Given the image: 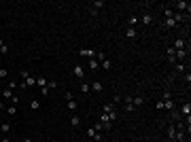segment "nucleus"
Returning a JSON list of instances; mask_svg holds the SVG:
<instances>
[{
    "mask_svg": "<svg viewBox=\"0 0 191 142\" xmlns=\"http://www.w3.org/2000/svg\"><path fill=\"white\" fill-rule=\"evenodd\" d=\"M4 110H6V112H9L11 117H15V115H17V106H6Z\"/></svg>",
    "mask_w": 191,
    "mask_h": 142,
    "instance_id": "obj_23",
    "label": "nucleus"
},
{
    "mask_svg": "<svg viewBox=\"0 0 191 142\" xmlns=\"http://www.w3.org/2000/svg\"><path fill=\"white\" fill-rule=\"evenodd\" d=\"M172 49H185V38L183 36H178V38H174V45H170Z\"/></svg>",
    "mask_w": 191,
    "mask_h": 142,
    "instance_id": "obj_8",
    "label": "nucleus"
},
{
    "mask_svg": "<svg viewBox=\"0 0 191 142\" xmlns=\"http://www.w3.org/2000/svg\"><path fill=\"white\" fill-rule=\"evenodd\" d=\"M0 142H13V140H11V138H2Z\"/></svg>",
    "mask_w": 191,
    "mask_h": 142,
    "instance_id": "obj_33",
    "label": "nucleus"
},
{
    "mask_svg": "<svg viewBox=\"0 0 191 142\" xmlns=\"http://www.w3.org/2000/svg\"><path fill=\"white\" fill-rule=\"evenodd\" d=\"M72 74H74L77 79H81V81H83V79H85V70H83V66H81V64H74V68H72Z\"/></svg>",
    "mask_w": 191,
    "mask_h": 142,
    "instance_id": "obj_4",
    "label": "nucleus"
},
{
    "mask_svg": "<svg viewBox=\"0 0 191 142\" xmlns=\"http://www.w3.org/2000/svg\"><path fill=\"white\" fill-rule=\"evenodd\" d=\"M4 108H6V106H4V104H2V102H0V110H4Z\"/></svg>",
    "mask_w": 191,
    "mask_h": 142,
    "instance_id": "obj_35",
    "label": "nucleus"
},
{
    "mask_svg": "<svg viewBox=\"0 0 191 142\" xmlns=\"http://www.w3.org/2000/svg\"><path fill=\"white\" fill-rule=\"evenodd\" d=\"M140 21H142V26H151V23H153V17H151L149 13H144V15H142V19H140Z\"/></svg>",
    "mask_w": 191,
    "mask_h": 142,
    "instance_id": "obj_16",
    "label": "nucleus"
},
{
    "mask_svg": "<svg viewBox=\"0 0 191 142\" xmlns=\"http://www.w3.org/2000/svg\"><path fill=\"white\" fill-rule=\"evenodd\" d=\"M92 85V91H102V83L100 81H94V83H89Z\"/></svg>",
    "mask_w": 191,
    "mask_h": 142,
    "instance_id": "obj_19",
    "label": "nucleus"
},
{
    "mask_svg": "<svg viewBox=\"0 0 191 142\" xmlns=\"http://www.w3.org/2000/svg\"><path fill=\"white\" fill-rule=\"evenodd\" d=\"M57 87V81H47V85L45 87H41V95L43 98H47L49 94H51V89H55Z\"/></svg>",
    "mask_w": 191,
    "mask_h": 142,
    "instance_id": "obj_1",
    "label": "nucleus"
},
{
    "mask_svg": "<svg viewBox=\"0 0 191 142\" xmlns=\"http://www.w3.org/2000/svg\"><path fill=\"white\" fill-rule=\"evenodd\" d=\"M9 76V72H6V68H0V79H6Z\"/></svg>",
    "mask_w": 191,
    "mask_h": 142,
    "instance_id": "obj_30",
    "label": "nucleus"
},
{
    "mask_svg": "<svg viewBox=\"0 0 191 142\" xmlns=\"http://www.w3.org/2000/svg\"><path fill=\"white\" fill-rule=\"evenodd\" d=\"M181 115H183V117H191V104L189 102H185V104L181 106Z\"/></svg>",
    "mask_w": 191,
    "mask_h": 142,
    "instance_id": "obj_9",
    "label": "nucleus"
},
{
    "mask_svg": "<svg viewBox=\"0 0 191 142\" xmlns=\"http://www.w3.org/2000/svg\"><path fill=\"white\" fill-rule=\"evenodd\" d=\"M36 85H38V87H45V85H47V79H45V76H38V79H36Z\"/></svg>",
    "mask_w": 191,
    "mask_h": 142,
    "instance_id": "obj_25",
    "label": "nucleus"
},
{
    "mask_svg": "<svg viewBox=\"0 0 191 142\" xmlns=\"http://www.w3.org/2000/svg\"><path fill=\"white\" fill-rule=\"evenodd\" d=\"M81 91H83V94H89V91H92V85H89L87 81H83V83H81Z\"/></svg>",
    "mask_w": 191,
    "mask_h": 142,
    "instance_id": "obj_18",
    "label": "nucleus"
},
{
    "mask_svg": "<svg viewBox=\"0 0 191 142\" xmlns=\"http://www.w3.org/2000/svg\"><path fill=\"white\" fill-rule=\"evenodd\" d=\"M164 26H166V28H176L178 23L174 21V17H166V19H164Z\"/></svg>",
    "mask_w": 191,
    "mask_h": 142,
    "instance_id": "obj_12",
    "label": "nucleus"
},
{
    "mask_svg": "<svg viewBox=\"0 0 191 142\" xmlns=\"http://www.w3.org/2000/svg\"><path fill=\"white\" fill-rule=\"evenodd\" d=\"M77 108H79V104H77V100H68V110H72V112H74Z\"/></svg>",
    "mask_w": 191,
    "mask_h": 142,
    "instance_id": "obj_22",
    "label": "nucleus"
},
{
    "mask_svg": "<svg viewBox=\"0 0 191 142\" xmlns=\"http://www.w3.org/2000/svg\"><path fill=\"white\" fill-rule=\"evenodd\" d=\"M79 55H81V57H96V51L94 49H79Z\"/></svg>",
    "mask_w": 191,
    "mask_h": 142,
    "instance_id": "obj_7",
    "label": "nucleus"
},
{
    "mask_svg": "<svg viewBox=\"0 0 191 142\" xmlns=\"http://www.w3.org/2000/svg\"><path fill=\"white\" fill-rule=\"evenodd\" d=\"M128 38H136V28H128Z\"/></svg>",
    "mask_w": 191,
    "mask_h": 142,
    "instance_id": "obj_24",
    "label": "nucleus"
},
{
    "mask_svg": "<svg viewBox=\"0 0 191 142\" xmlns=\"http://www.w3.org/2000/svg\"><path fill=\"white\" fill-rule=\"evenodd\" d=\"M2 98H4V100H11V98H13V89H9V87L2 89Z\"/></svg>",
    "mask_w": 191,
    "mask_h": 142,
    "instance_id": "obj_20",
    "label": "nucleus"
},
{
    "mask_svg": "<svg viewBox=\"0 0 191 142\" xmlns=\"http://www.w3.org/2000/svg\"><path fill=\"white\" fill-rule=\"evenodd\" d=\"M174 6H176L178 11H187V13L191 11V4H189V2H185V0H178V2H176Z\"/></svg>",
    "mask_w": 191,
    "mask_h": 142,
    "instance_id": "obj_6",
    "label": "nucleus"
},
{
    "mask_svg": "<svg viewBox=\"0 0 191 142\" xmlns=\"http://www.w3.org/2000/svg\"><path fill=\"white\" fill-rule=\"evenodd\" d=\"M98 68H100V62H98L96 57H92V59H89V70H92V72H96Z\"/></svg>",
    "mask_w": 191,
    "mask_h": 142,
    "instance_id": "obj_15",
    "label": "nucleus"
},
{
    "mask_svg": "<svg viewBox=\"0 0 191 142\" xmlns=\"http://www.w3.org/2000/svg\"><path fill=\"white\" fill-rule=\"evenodd\" d=\"M128 23H130V28H136V23H138V17H136V15H130Z\"/></svg>",
    "mask_w": 191,
    "mask_h": 142,
    "instance_id": "obj_21",
    "label": "nucleus"
},
{
    "mask_svg": "<svg viewBox=\"0 0 191 142\" xmlns=\"http://www.w3.org/2000/svg\"><path fill=\"white\" fill-rule=\"evenodd\" d=\"M85 136H87V138H92V140H96V142L102 140V134H100V132H96L94 127H87V130H85Z\"/></svg>",
    "mask_w": 191,
    "mask_h": 142,
    "instance_id": "obj_2",
    "label": "nucleus"
},
{
    "mask_svg": "<svg viewBox=\"0 0 191 142\" xmlns=\"http://www.w3.org/2000/svg\"><path fill=\"white\" fill-rule=\"evenodd\" d=\"M94 6H96V9H102V6H106V4H104V0H102V2H100V0H96Z\"/></svg>",
    "mask_w": 191,
    "mask_h": 142,
    "instance_id": "obj_31",
    "label": "nucleus"
},
{
    "mask_svg": "<svg viewBox=\"0 0 191 142\" xmlns=\"http://www.w3.org/2000/svg\"><path fill=\"white\" fill-rule=\"evenodd\" d=\"M30 108L38 110V108H41V102H38V100H32V102H30Z\"/></svg>",
    "mask_w": 191,
    "mask_h": 142,
    "instance_id": "obj_28",
    "label": "nucleus"
},
{
    "mask_svg": "<svg viewBox=\"0 0 191 142\" xmlns=\"http://www.w3.org/2000/svg\"><path fill=\"white\" fill-rule=\"evenodd\" d=\"M132 104L138 108V106H142L144 104V95H132Z\"/></svg>",
    "mask_w": 191,
    "mask_h": 142,
    "instance_id": "obj_10",
    "label": "nucleus"
},
{
    "mask_svg": "<svg viewBox=\"0 0 191 142\" xmlns=\"http://www.w3.org/2000/svg\"><path fill=\"white\" fill-rule=\"evenodd\" d=\"M174 70H176V74H183V72L187 70V66H185V62H176V64H174Z\"/></svg>",
    "mask_w": 191,
    "mask_h": 142,
    "instance_id": "obj_11",
    "label": "nucleus"
},
{
    "mask_svg": "<svg viewBox=\"0 0 191 142\" xmlns=\"http://www.w3.org/2000/svg\"><path fill=\"white\" fill-rule=\"evenodd\" d=\"M49 142H59V140H49Z\"/></svg>",
    "mask_w": 191,
    "mask_h": 142,
    "instance_id": "obj_37",
    "label": "nucleus"
},
{
    "mask_svg": "<svg viewBox=\"0 0 191 142\" xmlns=\"http://www.w3.org/2000/svg\"><path fill=\"white\" fill-rule=\"evenodd\" d=\"M174 13H176L174 9H164V15H166V17H174Z\"/></svg>",
    "mask_w": 191,
    "mask_h": 142,
    "instance_id": "obj_27",
    "label": "nucleus"
},
{
    "mask_svg": "<svg viewBox=\"0 0 191 142\" xmlns=\"http://www.w3.org/2000/svg\"><path fill=\"white\" fill-rule=\"evenodd\" d=\"M123 102H125V104H123V110H125V112H134V110H136V106L132 104V95H125Z\"/></svg>",
    "mask_w": 191,
    "mask_h": 142,
    "instance_id": "obj_3",
    "label": "nucleus"
},
{
    "mask_svg": "<svg viewBox=\"0 0 191 142\" xmlns=\"http://www.w3.org/2000/svg\"><path fill=\"white\" fill-rule=\"evenodd\" d=\"M6 53H9V45H6V43H4V45H2V47H0V55H6Z\"/></svg>",
    "mask_w": 191,
    "mask_h": 142,
    "instance_id": "obj_29",
    "label": "nucleus"
},
{
    "mask_svg": "<svg viewBox=\"0 0 191 142\" xmlns=\"http://www.w3.org/2000/svg\"><path fill=\"white\" fill-rule=\"evenodd\" d=\"M21 142H32V138H23V140H21Z\"/></svg>",
    "mask_w": 191,
    "mask_h": 142,
    "instance_id": "obj_34",
    "label": "nucleus"
},
{
    "mask_svg": "<svg viewBox=\"0 0 191 142\" xmlns=\"http://www.w3.org/2000/svg\"><path fill=\"white\" fill-rule=\"evenodd\" d=\"M100 123H104V125H113V121H110V117H108L106 112H100Z\"/></svg>",
    "mask_w": 191,
    "mask_h": 142,
    "instance_id": "obj_13",
    "label": "nucleus"
},
{
    "mask_svg": "<svg viewBox=\"0 0 191 142\" xmlns=\"http://www.w3.org/2000/svg\"><path fill=\"white\" fill-rule=\"evenodd\" d=\"M2 45H4V41H2V38H0V47H2Z\"/></svg>",
    "mask_w": 191,
    "mask_h": 142,
    "instance_id": "obj_36",
    "label": "nucleus"
},
{
    "mask_svg": "<svg viewBox=\"0 0 191 142\" xmlns=\"http://www.w3.org/2000/svg\"><path fill=\"white\" fill-rule=\"evenodd\" d=\"M6 87H9V89H15V87H17V81H9V85H6Z\"/></svg>",
    "mask_w": 191,
    "mask_h": 142,
    "instance_id": "obj_32",
    "label": "nucleus"
},
{
    "mask_svg": "<svg viewBox=\"0 0 191 142\" xmlns=\"http://www.w3.org/2000/svg\"><path fill=\"white\" fill-rule=\"evenodd\" d=\"M70 125H72V127H79V125H81V117H79V115H72V117H70Z\"/></svg>",
    "mask_w": 191,
    "mask_h": 142,
    "instance_id": "obj_14",
    "label": "nucleus"
},
{
    "mask_svg": "<svg viewBox=\"0 0 191 142\" xmlns=\"http://www.w3.org/2000/svg\"><path fill=\"white\" fill-rule=\"evenodd\" d=\"M100 64H102V68H104V70H110V68H113V62H110L108 57H104V59H102Z\"/></svg>",
    "mask_w": 191,
    "mask_h": 142,
    "instance_id": "obj_17",
    "label": "nucleus"
},
{
    "mask_svg": "<svg viewBox=\"0 0 191 142\" xmlns=\"http://www.w3.org/2000/svg\"><path fill=\"white\" fill-rule=\"evenodd\" d=\"M166 134H168L170 142H174V138H176V125H174V123H170V125H168V130H166Z\"/></svg>",
    "mask_w": 191,
    "mask_h": 142,
    "instance_id": "obj_5",
    "label": "nucleus"
},
{
    "mask_svg": "<svg viewBox=\"0 0 191 142\" xmlns=\"http://www.w3.org/2000/svg\"><path fill=\"white\" fill-rule=\"evenodd\" d=\"M0 130H2L4 134H9V132H11V123H0Z\"/></svg>",
    "mask_w": 191,
    "mask_h": 142,
    "instance_id": "obj_26",
    "label": "nucleus"
}]
</instances>
